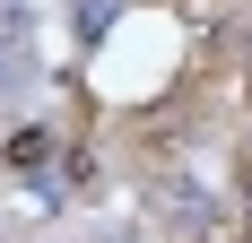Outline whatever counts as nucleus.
Instances as JSON below:
<instances>
[{
  "label": "nucleus",
  "instance_id": "obj_1",
  "mask_svg": "<svg viewBox=\"0 0 252 243\" xmlns=\"http://www.w3.org/2000/svg\"><path fill=\"white\" fill-rule=\"evenodd\" d=\"M96 243H139V235H96Z\"/></svg>",
  "mask_w": 252,
  "mask_h": 243
}]
</instances>
